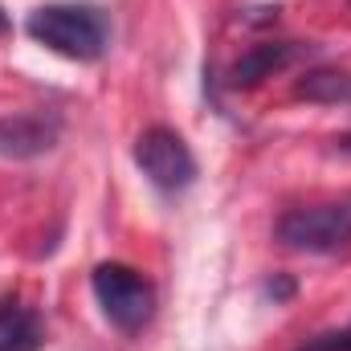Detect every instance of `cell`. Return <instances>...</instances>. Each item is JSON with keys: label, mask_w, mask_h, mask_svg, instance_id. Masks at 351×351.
Segmentation results:
<instances>
[{"label": "cell", "mask_w": 351, "mask_h": 351, "mask_svg": "<svg viewBox=\"0 0 351 351\" xmlns=\"http://www.w3.org/2000/svg\"><path fill=\"white\" fill-rule=\"evenodd\" d=\"M29 37L70 62H98L106 53L110 29L94 4H45L25 21Z\"/></svg>", "instance_id": "6da1fadb"}, {"label": "cell", "mask_w": 351, "mask_h": 351, "mask_svg": "<svg viewBox=\"0 0 351 351\" xmlns=\"http://www.w3.org/2000/svg\"><path fill=\"white\" fill-rule=\"evenodd\" d=\"M90 286H94V298H98L102 315L119 331L135 335V331H143L152 323V315H156V286L135 265H123V262L94 265Z\"/></svg>", "instance_id": "7a4b0ae2"}, {"label": "cell", "mask_w": 351, "mask_h": 351, "mask_svg": "<svg viewBox=\"0 0 351 351\" xmlns=\"http://www.w3.org/2000/svg\"><path fill=\"white\" fill-rule=\"evenodd\" d=\"M274 233L294 254H335V250L351 245V196L290 208L278 217Z\"/></svg>", "instance_id": "3957f363"}, {"label": "cell", "mask_w": 351, "mask_h": 351, "mask_svg": "<svg viewBox=\"0 0 351 351\" xmlns=\"http://www.w3.org/2000/svg\"><path fill=\"white\" fill-rule=\"evenodd\" d=\"M135 164L156 188L164 192H184L196 180V156L172 127H147L135 139Z\"/></svg>", "instance_id": "277c9868"}, {"label": "cell", "mask_w": 351, "mask_h": 351, "mask_svg": "<svg viewBox=\"0 0 351 351\" xmlns=\"http://www.w3.org/2000/svg\"><path fill=\"white\" fill-rule=\"evenodd\" d=\"M62 123L45 110H16L0 119V156L4 160H37L58 147Z\"/></svg>", "instance_id": "5b68a950"}, {"label": "cell", "mask_w": 351, "mask_h": 351, "mask_svg": "<svg viewBox=\"0 0 351 351\" xmlns=\"http://www.w3.org/2000/svg\"><path fill=\"white\" fill-rule=\"evenodd\" d=\"M311 45L302 41H262V45H250L233 66H229V86L237 90H250V86H262L265 78H274L278 70L294 66L298 58H306Z\"/></svg>", "instance_id": "8992f818"}, {"label": "cell", "mask_w": 351, "mask_h": 351, "mask_svg": "<svg viewBox=\"0 0 351 351\" xmlns=\"http://www.w3.org/2000/svg\"><path fill=\"white\" fill-rule=\"evenodd\" d=\"M45 327L37 311H21L16 302L0 311V351H41Z\"/></svg>", "instance_id": "52a82bcc"}, {"label": "cell", "mask_w": 351, "mask_h": 351, "mask_svg": "<svg viewBox=\"0 0 351 351\" xmlns=\"http://www.w3.org/2000/svg\"><path fill=\"white\" fill-rule=\"evenodd\" d=\"M298 98L319 102V106H351V74L343 70H311L298 86Z\"/></svg>", "instance_id": "ba28073f"}, {"label": "cell", "mask_w": 351, "mask_h": 351, "mask_svg": "<svg viewBox=\"0 0 351 351\" xmlns=\"http://www.w3.org/2000/svg\"><path fill=\"white\" fill-rule=\"evenodd\" d=\"M294 351H351V327H343V331H323V335L298 343Z\"/></svg>", "instance_id": "9c48e42d"}, {"label": "cell", "mask_w": 351, "mask_h": 351, "mask_svg": "<svg viewBox=\"0 0 351 351\" xmlns=\"http://www.w3.org/2000/svg\"><path fill=\"white\" fill-rule=\"evenodd\" d=\"M265 290H269V294H274V302H278V298H290V294H294V282H286V278H278V282H269Z\"/></svg>", "instance_id": "30bf717a"}, {"label": "cell", "mask_w": 351, "mask_h": 351, "mask_svg": "<svg viewBox=\"0 0 351 351\" xmlns=\"http://www.w3.org/2000/svg\"><path fill=\"white\" fill-rule=\"evenodd\" d=\"M4 29H8V16H4V12H0V33H4Z\"/></svg>", "instance_id": "8fae6325"}]
</instances>
